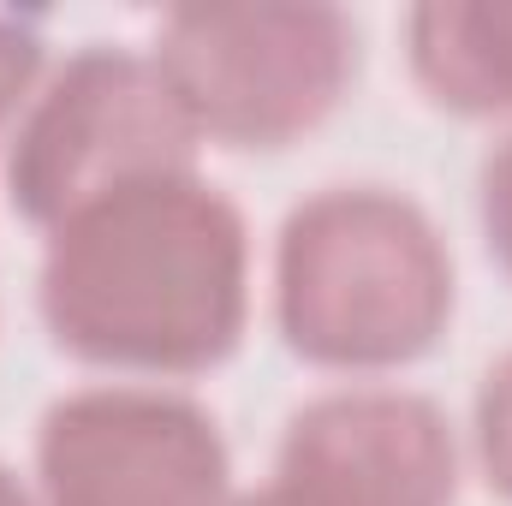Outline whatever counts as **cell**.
Returning a JSON list of instances; mask_svg holds the SVG:
<instances>
[{
  "label": "cell",
  "mask_w": 512,
  "mask_h": 506,
  "mask_svg": "<svg viewBox=\"0 0 512 506\" xmlns=\"http://www.w3.org/2000/svg\"><path fill=\"white\" fill-rule=\"evenodd\" d=\"M453 251L429 209L393 185H322L280 221L274 328L328 376H393L453 322Z\"/></svg>",
  "instance_id": "7a4b0ae2"
},
{
  "label": "cell",
  "mask_w": 512,
  "mask_h": 506,
  "mask_svg": "<svg viewBox=\"0 0 512 506\" xmlns=\"http://www.w3.org/2000/svg\"><path fill=\"white\" fill-rule=\"evenodd\" d=\"M36 310L90 370L155 387L209 376L251 328V227L203 167L137 173L42 233Z\"/></svg>",
  "instance_id": "6da1fadb"
},
{
  "label": "cell",
  "mask_w": 512,
  "mask_h": 506,
  "mask_svg": "<svg viewBox=\"0 0 512 506\" xmlns=\"http://www.w3.org/2000/svg\"><path fill=\"white\" fill-rule=\"evenodd\" d=\"M477 221H483V245L512 280V131L483 155L477 173Z\"/></svg>",
  "instance_id": "30bf717a"
},
{
  "label": "cell",
  "mask_w": 512,
  "mask_h": 506,
  "mask_svg": "<svg viewBox=\"0 0 512 506\" xmlns=\"http://www.w3.org/2000/svg\"><path fill=\"white\" fill-rule=\"evenodd\" d=\"M0 506H42L36 501V489H24V477L0 459Z\"/></svg>",
  "instance_id": "8fae6325"
},
{
  "label": "cell",
  "mask_w": 512,
  "mask_h": 506,
  "mask_svg": "<svg viewBox=\"0 0 512 506\" xmlns=\"http://www.w3.org/2000/svg\"><path fill=\"white\" fill-rule=\"evenodd\" d=\"M233 495L227 435L179 387H72L36 423L42 506H233Z\"/></svg>",
  "instance_id": "5b68a950"
},
{
  "label": "cell",
  "mask_w": 512,
  "mask_h": 506,
  "mask_svg": "<svg viewBox=\"0 0 512 506\" xmlns=\"http://www.w3.org/2000/svg\"><path fill=\"white\" fill-rule=\"evenodd\" d=\"M149 60L203 143L274 155L334 120L358 78V24L340 6H173Z\"/></svg>",
  "instance_id": "3957f363"
},
{
  "label": "cell",
  "mask_w": 512,
  "mask_h": 506,
  "mask_svg": "<svg viewBox=\"0 0 512 506\" xmlns=\"http://www.w3.org/2000/svg\"><path fill=\"white\" fill-rule=\"evenodd\" d=\"M233 506H298V501H292L286 489H274V483H268V489H256V495H233Z\"/></svg>",
  "instance_id": "7c38bea8"
},
{
  "label": "cell",
  "mask_w": 512,
  "mask_h": 506,
  "mask_svg": "<svg viewBox=\"0 0 512 506\" xmlns=\"http://www.w3.org/2000/svg\"><path fill=\"white\" fill-rule=\"evenodd\" d=\"M417 90L459 120L512 114V0H429L405 12Z\"/></svg>",
  "instance_id": "52a82bcc"
},
{
  "label": "cell",
  "mask_w": 512,
  "mask_h": 506,
  "mask_svg": "<svg viewBox=\"0 0 512 506\" xmlns=\"http://www.w3.org/2000/svg\"><path fill=\"white\" fill-rule=\"evenodd\" d=\"M36 78H42V36H36V24L0 12V131L18 126V114L36 96Z\"/></svg>",
  "instance_id": "9c48e42d"
},
{
  "label": "cell",
  "mask_w": 512,
  "mask_h": 506,
  "mask_svg": "<svg viewBox=\"0 0 512 506\" xmlns=\"http://www.w3.org/2000/svg\"><path fill=\"white\" fill-rule=\"evenodd\" d=\"M471 453L489 483V495L512 506V352H501L471 399Z\"/></svg>",
  "instance_id": "ba28073f"
},
{
  "label": "cell",
  "mask_w": 512,
  "mask_h": 506,
  "mask_svg": "<svg viewBox=\"0 0 512 506\" xmlns=\"http://www.w3.org/2000/svg\"><path fill=\"white\" fill-rule=\"evenodd\" d=\"M274 489L298 506H453L459 435L429 393L334 387L286 417Z\"/></svg>",
  "instance_id": "8992f818"
},
{
  "label": "cell",
  "mask_w": 512,
  "mask_h": 506,
  "mask_svg": "<svg viewBox=\"0 0 512 506\" xmlns=\"http://www.w3.org/2000/svg\"><path fill=\"white\" fill-rule=\"evenodd\" d=\"M191 131L161 66L137 48H78L6 137V203L24 227L54 233L72 209L137 173L197 167Z\"/></svg>",
  "instance_id": "277c9868"
}]
</instances>
